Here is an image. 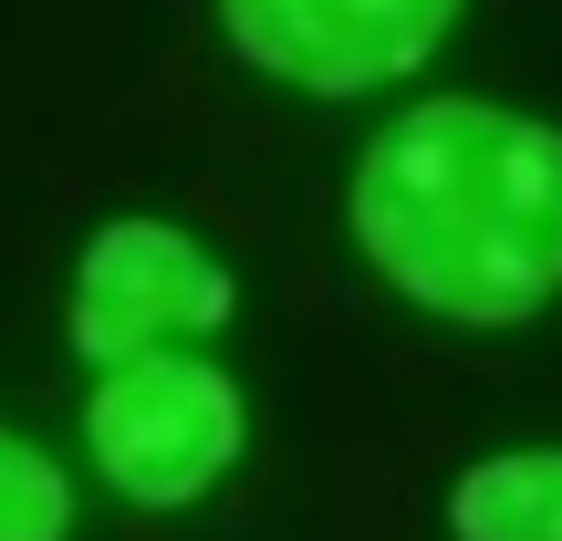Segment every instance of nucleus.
Returning a JSON list of instances; mask_svg holds the SVG:
<instances>
[{
    "label": "nucleus",
    "mask_w": 562,
    "mask_h": 541,
    "mask_svg": "<svg viewBox=\"0 0 562 541\" xmlns=\"http://www.w3.org/2000/svg\"><path fill=\"white\" fill-rule=\"evenodd\" d=\"M355 240L438 323H531L562 292V125L480 94L406 104L355 157Z\"/></svg>",
    "instance_id": "nucleus-1"
},
{
    "label": "nucleus",
    "mask_w": 562,
    "mask_h": 541,
    "mask_svg": "<svg viewBox=\"0 0 562 541\" xmlns=\"http://www.w3.org/2000/svg\"><path fill=\"white\" fill-rule=\"evenodd\" d=\"M83 448H94L104 489L136 510H199L209 489L240 469L250 448V396L220 354H178L146 343L125 364H94L83 396Z\"/></svg>",
    "instance_id": "nucleus-2"
},
{
    "label": "nucleus",
    "mask_w": 562,
    "mask_h": 541,
    "mask_svg": "<svg viewBox=\"0 0 562 541\" xmlns=\"http://www.w3.org/2000/svg\"><path fill=\"white\" fill-rule=\"evenodd\" d=\"M459 11L469 0H220V32L250 74L323 94V104H355V94L427 74L438 42L459 32Z\"/></svg>",
    "instance_id": "nucleus-3"
},
{
    "label": "nucleus",
    "mask_w": 562,
    "mask_h": 541,
    "mask_svg": "<svg viewBox=\"0 0 562 541\" xmlns=\"http://www.w3.org/2000/svg\"><path fill=\"white\" fill-rule=\"evenodd\" d=\"M240 313V281L229 261H209V240H188L178 219H104L74 261V302H63V343L83 364H125L146 343L178 334H220Z\"/></svg>",
    "instance_id": "nucleus-4"
},
{
    "label": "nucleus",
    "mask_w": 562,
    "mask_h": 541,
    "mask_svg": "<svg viewBox=\"0 0 562 541\" xmlns=\"http://www.w3.org/2000/svg\"><path fill=\"white\" fill-rule=\"evenodd\" d=\"M448 541H562V448H501L448 480Z\"/></svg>",
    "instance_id": "nucleus-5"
},
{
    "label": "nucleus",
    "mask_w": 562,
    "mask_h": 541,
    "mask_svg": "<svg viewBox=\"0 0 562 541\" xmlns=\"http://www.w3.org/2000/svg\"><path fill=\"white\" fill-rule=\"evenodd\" d=\"M0 541H74V480L53 448L0 427Z\"/></svg>",
    "instance_id": "nucleus-6"
}]
</instances>
